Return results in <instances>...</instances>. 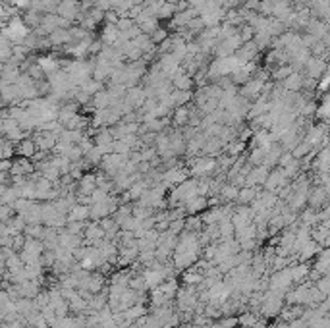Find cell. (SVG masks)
<instances>
[{"label":"cell","mask_w":330,"mask_h":328,"mask_svg":"<svg viewBox=\"0 0 330 328\" xmlns=\"http://www.w3.org/2000/svg\"><path fill=\"white\" fill-rule=\"evenodd\" d=\"M268 166H264V164H261V166H255V168H251V172L247 174V178H245V186L247 187H257V186H264L266 184V178H268Z\"/></svg>","instance_id":"6"},{"label":"cell","mask_w":330,"mask_h":328,"mask_svg":"<svg viewBox=\"0 0 330 328\" xmlns=\"http://www.w3.org/2000/svg\"><path fill=\"white\" fill-rule=\"evenodd\" d=\"M145 328H164V326H162V322L154 317V315H151V317H147V324H145Z\"/></svg>","instance_id":"36"},{"label":"cell","mask_w":330,"mask_h":328,"mask_svg":"<svg viewBox=\"0 0 330 328\" xmlns=\"http://www.w3.org/2000/svg\"><path fill=\"white\" fill-rule=\"evenodd\" d=\"M35 143H37V147H39L43 153H46V151L54 149L56 145H58V133L41 130L37 135H35Z\"/></svg>","instance_id":"8"},{"label":"cell","mask_w":330,"mask_h":328,"mask_svg":"<svg viewBox=\"0 0 330 328\" xmlns=\"http://www.w3.org/2000/svg\"><path fill=\"white\" fill-rule=\"evenodd\" d=\"M172 83H174V87L178 91H189V89L193 87V79H191V74H187V72H178L176 76L172 77Z\"/></svg>","instance_id":"19"},{"label":"cell","mask_w":330,"mask_h":328,"mask_svg":"<svg viewBox=\"0 0 330 328\" xmlns=\"http://www.w3.org/2000/svg\"><path fill=\"white\" fill-rule=\"evenodd\" d=\"M10 172H12V176H27L33 172V164L29 162V158H25V156L14 158Z\"/></svg>","instance_id":"14"},{"label":"cell","mask_w":330,"mask_h":328,"mask_svg":"<svg viewBox=\"0 0 330 328\" xmlns=\"http://www.w3.org/2000/svg\"><path fill=\"white\" fill-rule=\"evenodd\" d=\"M294 74V68L292 66H288V64H284V66H278V68H274V74H272V77L274 79H286V77H290Z\"/></svg>","instance_id":"32"},{"label":"cell","mask_w":330,"mask_h":328,"mask_svg":"<svg viewBox=\"0 0 330 328\" xmlns=\"http://www.w3.org/2000/svg\"><path fill=\"white\" fill-rule=\"evenodd\" d=\"M87 218H91V205H85V203H76L72 210L68 212V220L85 222Z\"/></svg>","instance_id":"13"},{"label":"cell","mask_w":330,"mask_h":328,"mask_svg":"<svg viewBox=\"0 0 330 328\" xmlns=\"http://www.w3.org/2000/svg\"><path fill=\"white\" fill-rule=\"evenodd\" d=\"M315 286H317V288H319L324 295H328L330 294V274H324V276H322V278H320Z\"/></svg>","instance_id":"33"},{"label":"cell","mask_w":330,"mask_h":328,"mask_svg":"<svg viewBox=\"0 0 330 328\" xmlns=\"http://www.w3.org/2000/svg\"><path fill=\"white\" fill-rule=\"evenodd\" d=\"M290 272H292V278H294V284H303L309 280V274H311V268H309L307 262H296L290 266Z\"/></svg>","instance_id":"11"},{"label":"cell","mask_w":330,"mask_h":328,"mask_svg":"<svg viewBox=\"0 0 330 328\" xmlns=\"http://www.w3.org/2000/svg\"><path fill=\"white\" fill-rule=\"evenodd\" d=\"M238 320H240V326H255L261 318H259V315L255 311H245V313H242L238 317Z\"/></svg>","instance_id":"29"},{"label":"cell","mask_w":330,"mask_h":328,"mask_svg":"<svg viewBox=\"0 0 330 328\" xmlns=\"http://www.w3.org/2000/svg\"><path fill=\"white\" fill-rule=\"evenodd\" d=\"M240 247L245 249V251H253L257 247V240H242L240 241Z\"/></svg>","instance_id":"35"},{"label":"cell","mask_w":330,"mask_h":328,"mask_svg":"<svg viewBox=\"0 0 330 328\" xmlns=\"http://www.w3.org/2000/svg\"><path fill=\"white\" fill-rule=\"evenodd\" d=\"M151 39H153V43L156 44V43H162V41H166L168 37H166V31L164 29H156V31L151 35Z\"/></svg>","instance_id":"34"},{"label":"cell","mask_w":330,"mask_h":328,"mask_svg":"<svg viewBox=\"0 0 330 328\" xmlns=\"http://www.w3.org/2000/svg\"><path fill=\"white\" fill-rule=\"evenodd\" d=\"M44 226L43 224H27L25 230H23V236L25 238H33V240H43V234H44Z\"/></svg>","instance_id":"24"},{"label":"cell","mask_w":330,"mask_h":328,"mask_svg":"<svg viewBox=\"0 0 330 328\" xmlns=\"http://www.w3.org/2000/svg\"><path fill=\"white\" fill-rule=\"evenodd\" d=\"M191 328H210V326H195V324H193Z\"/></svg>","instance_id":"37"},{"label":"cell","mask_w":330,"mask_h":328,"mask_svg":"<svg viewBox=\"0 0 330 328\" xmlns=\"http://www.w3.org/2000/svg\"><path fill=\"white\" fill-rule=\"evenodd\" d=\"M50 328H77V322H76V317H58L50 324Z\"/></svg>","instance_id":"31"},{"label":"cell","mask_w":330,"mask_h":328,"mask_svg":"<svg viewBox=\"0 0 330 328\" xmlns=\"http://www.w3.org/2000/svg\"><path fill=\"white\" fill-rule=\"evenodd\" d=\"M130 158L128 156H124V154H118V153H112V154H106L104 158H102V172L108 176H118L122 172V168H124V164L128 162Z\"/></svg>","instance_id":"3"},{"label":"cell","mask_w":330,"mask_h":328,"mask_svg":"<svg viewBox=\"0 0 330 328\" xmlns=\"http://www.w3.org/2000/svg\"><path fill=\"white\" fill-rule=\"evenodd\" d=\"M282 83H284V89H286V91H290V93H297V91H301L303 85H305V77L301 76L299 72H294V74H292L290 77H286Z\"/></svg>","instance_id":"17"},{"label":"cell","mask_w":330,"mask_h":328,"mask_svg":"<svg viewBox=\"0 0 330 328\" xmlns=\"http://www.w3.org/2000/svg\"><path fill=\"white\" fill-rule=\"evenodd\" d=\"M203 278H205V274L195 270V268H191V270L187 268V272H184V282H186V286H201Z\"/></svg>","instance_id":"25"},{"label":"cell","mask_w":330,"mask_h":328,"mask_svg":"<svg viewBox=\"0 0 330 328\" xmlns=\"http://www.w3.org/2000/svg\"><path fill=\"white\" fill-rule=\"evenodd\" d=\"M207 207H209V201H207V197L199 195V197L191 199V201L187 203V205H186V212H187V214H191V216H195L197 212L205 210Z\"/></svg>","instance_id":"20"},{"label":"cell","mask_w":330,"mask_h":328,"mask_svg":"<svg viewBox=\"0 0 330 328\" xmlns=\"http://www.w3.org/2000/svg\"><path fill=\"white\" fill-rule=\"evenodd\" d=\"M170 297L160 290V288H154V290H151V305H153V309L154 307H166V305H170Z\"/></svg>","instance_id":"22"},{"label":"cell","mask_w":330,"mask_h":328,"mask_svg":"<svg viewBox=\"0 0 330 328\" xmlns=\"http://www.w3.org/2000/svg\"><path fill=\"white\" fill-rule=\"evenodd\" d=\"M288 186H290V178L286 176L284 168H276V170H272V172L268 174V178H266L264 189H266V191H274V193H278V191H282V189Z\"/></svg>","instance_id":"4"},{"label":"cell","mask_w":330,"mask_h":328,"mask_svg":"<svg viewBox=\"0 0 330 328\" xmlns=\"http://www.w3.org/2000/svg\"><path fill=\"white\" fill-rule=\"evenodd\" d=\"M139 247L137 245H133V247H122L120 249V261H118V264H122V266H128V264H132V262H135L137 259H139Z\"/></svg>","instance_id":"18"},{"label":"cell","mask_w":330,"mask_h":328,"mask_svg":"<svg viewBox=\"0 0 330 328\" xmlns=\"http://www.w3.org/2000/svg\"><path fill=\"white\" fill-rule=\"evenodd\" d=\"M83 158H85V162H87V164H99V162H102L104 154H102V151H100L97 145H93L87 153H85Z\"/></svg>","instance_id":"28"},{"label":"cell","mask_w":330,"mask_h":328,"mask_svg":"<svg viewBox=\"0 0 330 328\" xmlns=\"http://www.w3.org/2000/svg\"><path fill=\"white\" fill-rule=\"evenodd\" d=\"M326 199H328V193H326V189L322 186L315 187L311 193H309V207L311 208H320L324 207V203H326Z\"/></svg>","instance_id":"16"},{"label":"cell","mask_w":330,"mask_h":328,"mask_svg":"<svg viewBox=\"0 0 330 328\" xmlns=\"http://www.w3.org/2000/svg\"><path fill=\"white\" fill-rule=\"evenodd\" d=\"M319 253H320V243L311 238V240H309L307 243L297 251V255H299V261L305 262L307 259H313V257L319 255Z\"/></svg>","instance_id":"15"},{"label":"cell","mask_w":330,"mask_h":328,"mask_svg":"<svg viewBox=\"0 0 330 328\" xmlns=\"http://www.w3.org/2000/svg\"><path fill=\"white\" fill-rule=\"evenodd\" d=\"M100 87H102V81H99V79H87L85 83H81V85H79V89H81L83 93H87L89 97H91V95H97V93H100V91H102Z\"/></svg>","instance_id":"26"},{"label":"cell","mask_w":330,"mask_h":328,"mask_svg":"<svg viewBox=\"0 0 330 328\" xmlns=\"http://www.w3.org/2000/svg\"><path fill=\"white\" fill-rule=\"evenodd\" d=\"M305 70H307V76L311 77V79H319L322 74H326L328 66L324 64V60L319 58V56H311L309 62L305 64Z\"/></svg>","instance_id":"10"},{"label":"cell","mask_w":330,"mask_h":328,"mask_svg":"<svg viewBox=\"0 0 330 328\" xmlns=\"http://www.w3.org/2000/svg\"><path fill=\"white\" fill-rule=\"evenodd\" d=\"M284 295L282 294H276L272 290H268V292H264V297H263V303H261V309H259V313L263 315V317H278L280 313H282V309H284Z\"/></svg>","instance_id":"1"},{"label":"cell","mask_w":330,"mask_h":328,"mask_svg":"<svg viewBox=\"0 0 330 328\" xmlns=\"http://www.w3.org/2000/svg\"><path fill=\"white\" fill-rule=\"evenodd\" d=\"M264 79H261V77H253V79H249L247 83H243L242 91H240V95H242L243 98H247V100H251V98H257L261 93L264 91Z\"/></svg>","instance_id":"5"},{"label":"cell","mask_w":330,"mask_h":328,"mask_svg":"<svg viewBox=\"0 0 330 328\" xmlns=\"http://www.w3.org/2000/svg\"><path fill=\"white\" fill-rule=\"evenodd\" d=\"M240 189H242V187L234 186V184H230V186H222V189H220V195H222L224 201H234V199L238 201Z\"/></svg>","instance_id":"30"},{"label":"cell","mask_w":330,"mask_h":328,"mask_svg":"<svg viewBox=\"0 0 330 328\" xmlns=\"http://www.w3.org/2000/svg\"><path fill=\"white\" fill-rule=\"evenodd\" d=\"M189 116H191V112L186 108V106H178L174 110V126H187L189 124Z\"/></svg>","instance_id":"27"},{"label":"cell","mask_w":330,"mask_h":328,"mask_svg":"<svg viewBox=\"0 0 330 328\" xmlns=\"http://www.w3.org/2000/svg\"><path fill=\"white\" fill-rule=\"evenodd\" d=\"M259 54V48H257V44L253 41H247V43H243L240 48H238V52H236V58L240 60V64H249V62H253L255 58Z\"/></svg>","instance_id":"9"},{"label":"cell","mask_w":330,"mask_h":328,"mask_svg":"<svg viewBox=\"0 0 330 328\" xmlns=\"http://www.w3.org/2000/svg\"><path fill=\"white\" fill-rule=\"evenodd\" d=\"M124 315H126V318H128V320L133 324L137 318H141V317L147 315V309L143 307V303H135V305H132L130 309H126V311H124Z\"/></svg>","instance_id":"23"},{"label":"cell","mask_w":330,"mask_h":328,"mask_svg":"<svg viewBox=\"0 0 330 328\" xmlns=\"http://www.w3.org/2000/svg\"><path fill=\"white\" fill-rule=\"evenodd\" d=\"M214 168H218V160L212 156H201L195 162L191 164V172L195 176H207L210 174Z\"/></svg>","instance_id":"7"},{"label":"cell","mask_w":330,"mask_h":328,"mask_svg":"<svg viewBox=\"0 0 330 328\" xmlns=\"http://www.w3.org/2000/svg\"><path fill=\"white\" fill-rule=\"evenodd\" d=\"M292 286H294V278L290 272V266L282 268V270H274L272 276L268 278V290H272L276 294H282L284 297L292 290Z\"/></svg>","instance_id":"2"},{"label":"cell","mask_w":330,"mask_h":328,"mask_svg":"<svg viewBox=\"0 0 330 328\" xmlns=\"http://www.w3.org/2000/svg\"><path fill=\"white\" fill-rule=\"evenodd\" d=\"M37 143L35 139H29V137H25L22 139L20 143H16V153L20 154V156H25V158H33L35 154H37Z\"/></svg>","instance_id":"12"},{"label":"cell","mask_w":330,"mask_h":328,"mask_svg":"<svg viewBox=\"0 0 330 328\" xmlns=\"http://www.w3.org/2000/svg\"><path fill=\"white\" fill-rule=\"evenodd\" d=\"M259 195V191H257V187H247L243 186L240 189V195H238V203L240 205H251L255 199Z\"/></svg>","instance_id":"21"}]
</instances>
